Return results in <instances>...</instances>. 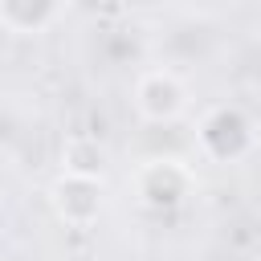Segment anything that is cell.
<instances>
[{"label":"cell","mask_w":261,"mask_h":261,"mask_svg":"<svg viewBox=\"0 0 261 261\" xmlns=\"http://www.w3.org/2000/svg\"><path fill=\"white\" fill-rule=\"evenodd\" d=\"M196 147L212 163H241L245 155L257 151L253 114L237 102H212L196 122Z\"/></svg>","instance_id":"1"},{"label":"cell","mask_w":261,"mask_h":261,"mask_svg":"<svg viewBox=\"0 0 261 261\" xmlns=\"http://www.w3.org/2000/svg\"><path fill=\"white\" fill-rule=\"evenodd\" d=\"M130 106H135V114H139L143 122H155V126H159V122H175V118L188 114L192 90H188V82H184L179 69H171V65H151V69H143V73L135 77Z\"/></svg>","instance_id":"2"},{"label":"cell","mask_w":261,"mask_h":261,"mask_svg":"<svg viewBox=\"0 0 261 261\" xmlns=\"http://www.w3.org/2000/svg\"><path fill=\"white\" fill-rule=\"evenodd\" d=\"M130 188H135V200L151 212H171L179 204H188L192 188H196V175L188 163L179 159H147L135 167L130 175Z\"/></svg>","instance_id":"3"},{"label":"cell","mask_w":261,"mask_h":261,"mask_svg":"<svg viewBox=\"0 0 261 261\" xmlns=\"http://www.w3.org/2000/svg\"><path fill=\"white\" fill-rule=\"evenodd\" d=\"M49 204L53 212L65 220V224H94L102 216V179H90V175H69L61 171L49 188Z\"/></svg>","instance_id":"4"},{"label":"cell","mask_w":261,"mask_h":261,"mask_svg":"<svg viewBox=\"0 0 261 261\" xmlns=\"http://www.w3.org/2000/svg\"><path fill=\"white\" fill-rule=\"evenodd\" d=\"M65 4H45V0H0V24L8 33L33 37V33H49L57 20H65Z\"/></svg>","instance_id":"5"},{"label":"cell","mask_w":261,"mask_h":261,"mask_svg":"<svg viewBox=\"0 0 261 261\" xmlns=\"http://www.w3.org/2000/svg\"><path fill=\"white\" fill-rule=\"evenodd\" d=\"M253 135H257V147H261V110L253 114Z\"/></svg>","instance_id":"6"}]
</instances>
